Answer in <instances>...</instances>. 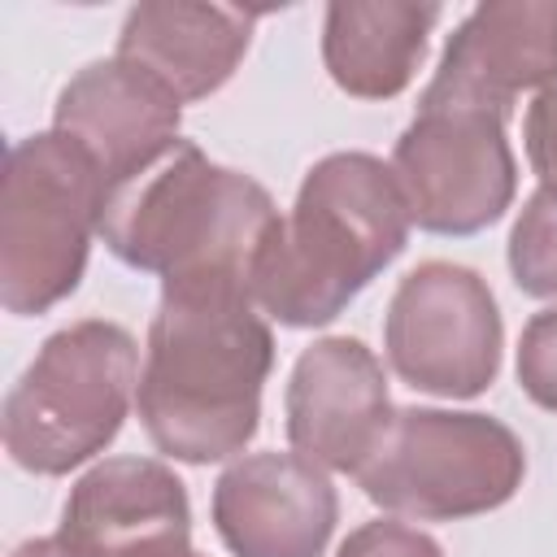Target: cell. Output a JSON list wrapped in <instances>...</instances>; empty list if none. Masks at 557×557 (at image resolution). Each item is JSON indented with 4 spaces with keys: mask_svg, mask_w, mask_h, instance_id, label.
<instances>
[{
    "mask_svg": "<svg viewBox=\"0 0 557 557\" xmlns=\"http://www.w3.org/2000/svg\"><path fill=\"white\" fill-rule=\"evenodd\" d=\"M104 183L61 131H35L4 157L0 183V305L39 318L78 292L100 235Z\"/></svg>",
    "mask_w": 557,
    "mask_h": 557,
    "instance_id": "5",
    "label": "cell"
},
{
    "mask_svg": "<svg viewBox=\"0 0 557 557\" xmlns=\"http://www.w3.org/2000/svg\"><path fill=\"white\" fill-rule=\"evenodd\" d=\"M139 392V344L122 322L83 318L52 331L4 392L0 435L17 470L61 479L100 457Z\"/></svg>",
    "mask_w": 557,
    "mask_h": 557,
    "instance_id": "4",
    "label": "cell"
},
{
    "mask_svg": "<svg viewBox=\"0 0 557 557\" xmlns=\"http://www.w3.org/2000/svg\"><path fill=\"white\" fill-rule=\"evenodd\" d=\"M366 500L409 522H461L509 505L527 479L518 431L492 413L392 409L374 453L352 474Z\"/></svg>",
    "mask_w": 557,
    "mask_h": 557,
    "instance_id": "6",
    "label": "cell"
},
{
    "mask_svg": "<svg viewBox=\"0 0 557 557\" xmlns=\"http://www.w3.org/2000/svg\"><path fill=\"white\" fill-rule=\"evenodd\" d=\"M440 4L331 0L322 13V65L352 100H396L422 70Z\"/></svg>",
    "mask_w": 557,
    "mask_h": 557,
    "instance_id": "15",
    "label": "cell"
},
{
    "mask_svg": "<svg viewBox=\"0 0 557 557\" xmlns=\"http://www.w3.org/2000/svg\"><path fill=\"white\" fill-rule=\"evenodd\" d=\"M157 557H205V553H196V548L187 544V548H170V553H157Z\"/></svg>",
    "mask_w": 557,
    "mask_h": 557,
    "instance_id": "21",
    "label": "cell"
},
{
    "mask_svg": "<svg viewBox=\"0 0 557 557\" xmlns=\"http://www.w3.org/2000/svg\"><path fill=\"white\" fill-rule=\"evenodd\" d=\"M383 352L413 392L440 400L483 396L505 352V322L487 278L457 261L413 265L387 300Z\"/></svg>",
    "mask_w": 557,
    "mask_h": 557,
    "instance_id": "7",
    "label": "cell"
},
{
    "mask_svg": "<svg viewBox=\"0 0 557 557\" xmlns=\"http://www.w3.org/2000/svg\"><path fill=\"white\" fill-rule=\"evenodd\" d=\"M505 261L522 296L557 300V183H540L522 200L509 226Z\"/></svg>",
    "mask_w": 557,
    "mask_h": 557,
    "instance_id": "16",
    "label": "cell"
},
{
    "mask_svg": "<svg viewBox=\"0 0 557 557\" xmlns=\"http://www.w3.org/2000/svg\"><path fill=\"white\" fill-rule=\"evenodd\" d=\"M557 83V0H483L448 35L418 100L509 117L522 91Z\"/></svg>",
    "mask_w": 557,
    "mask_h": 557,
    "instance_id": "11",
    "label": "cell"
},
{
    "mask_svg": "<svg viewBox=\"0 0 557 557\" xmlns=\"http://www.w3.org/2000/svg\"><path fill=\"white\" fill-rule=\"evenodd\" d=\"M52 131L70 135L96 161L109 191L183 139V104L122 57H100L57 91Z\"/></svg>",
    "mask_w": 557,
    "mask_h": 557,
    "instance_id": "13",
    "label": "cell"
},
{
    "mask_svg": "<svg viewBox=\"0 0 557 557\" xmlns=\"http://www.w3.org/2000/svg\"><path fill=\"white\" fill-rule=\"evenodd\" d=\"M287 444L326 474H357L392 422L387 370L357 335L300 348L283 392Z\"/></svg>",
    "mask_w": 557,
    "mask_h": 557,
    "instance_id": "9",
    "label": "cell"
},
{
    "mask_svg": "<svg viewBox=\"0 0 557 557\" xmlns=\"http://www.w3.org/2000/svg\"><path fill=\"white\" fill-rule=\"evenodd\" d=\"M209 513L231 557H322L339 522V492L292 448L244 453L218 474Z\"/></svg>",
    "mask_w": 557,
    "mask_h": 557,
    "instance_id": "10",
    "label": "cell"
},
{
    "mask_svg": "<svg viewBox=\"0 0 557 557\" xmlns=\"http://www.w3.org/2000/svg\"><path fill=\"white\" fill-rule=\"evenodd\" d=\"M522 144H527V161H531L535 178L557 183V83L535 91V100L527 104Z\"/></svg>",
    "mask_w": 557,
    "mask_h": 557,
    "instance_id": "19",
    "label": "cell"
},
{
    "mask_svg": "<svg viewBox=\"0 0 557 557\" xmlns=\"http://www.w3.org/2000/svg\"><path fill=\"white\" fill-rule=\"evenodd\" d=\"M500 113L418 100L413 122L392 148V174L409 222L426 235H479L518 196V161Z\"/></svg>",
    "mask_w": 557,
    "mask_h": 557,
    "instance_id": "8",
    "label": "cell"
},
{
    "mask_svg": "<svg viewBox=\"0 0 557 557\" xmlns=\"http://www.w3.org/2000/svg\"><path fill=\"white\" fill-rule=\"evenodd\" d=\"M270 370L274 331L248 283H161L135 392L152 448L183 466L244 457L261 426Z\"/></svg>",
    "mask_w": 557,
    "mask_h": 557,
    "instance_id": "1",
    "label": "cell"
},
{
    "mask_svg": "<svg viewBox=\"0 0 557 557\" xmlns=\"http://www.w3.org/2000/svg\"><path fill=\"white\" fill-rule=\"evenodd\" d=\"M274 196L244 170L209 161L191 139H178L148 170L104 191V248L161 283L231 278L252 287L261 248L278 226Z\"/></svg>",
    "mask_w": 557,
    "mask_h": 557,
    "instance_id": "3",
    "label": "cell"
},
{
    "mask_svg": "<svg viewBox=\"0 0 557 557\" xmlns=\"http://www.w3.org/2000/svg\"><path fill=\"white\" fill-rule=\"evenodd\" d=\"M409 205L374 152H326L296 187L252 270V300L278 326H331L409 244Z\"/></svg>",
    "mask_w": 557,
    "mask_h": 557,
    "instance_id": "2",
    "label": "cell"
},
{
    "mask_svg": "<svg viewBox=\"0 0 557 557\" xmlns=\"http://www.w3.org/2000/svg\"><path fill=\"white\" fill-rule=\"evenodd\" d=\"M9 557H78L61 535H39V540H26V544H17Z\"/></svg>",
    "mask_w": 557,
    "mask_h": 557,
    "instance_id": "20",
    "label": "cell"
},
{
    "mask_svg": "<svg viewBox=\"0 0 557 557\" xmlns=\"http://www.w3.org/2000/svg\"><path fill=\"white\" fill-rule=\"evenodd\" d=\"M57 535L78 557H157L191 544V500L157 457H104L61 505Z\"/></svg>",
    "mask_w": 557,
    "mask_h": 557,
    "instance_id": "12",
    "label": "cell"
},
{
    "mask_svg": "<svg viewBox=\"0 0 557 557\" xmlns=\"http://www.w3.org/2000/svg\"><path fill=\"white\" fill-rule=\"evenodd\" d=\"M518 387L548 413H557V305L527 318L518 339Z\"/></svg>",
    "mask_w": 557,
    "mask_h": 557,
    "instance_id": "17",
    "label": "cell"
},
{
    "mask_svg": "<svg viewBox=\"0 0 557 557\" xmlns=\"http://www.w3.org/2000/svg\"><path fill=\"white\" fill-rule=\"evenodd\" d=\"M335 557H444V548L400 522V518H374V522H361L357 531H348V540L335 548Z\"/></svg>",
    "mask_w": 557,
    "mask_h": 557,
    "instance_id": "18",
    "label": "cell"
},
{
    "mask_svg": "<svg viewBox=\"0 0 557 557\" xmlns=\"http://www.w3.org/2000/svg\"><path fill=\"white\" fill-rule=\"evenodd\" d=\"M257 17V9L235 4L144 0L126 9L113 57L144 70L178 104H196L235 78L248 57Z\"/></svg>",
    "mask_w": 557,
    "mask_h": 557,
    "instance_id": "14",
    "label": "cell"
}]
</instances>
